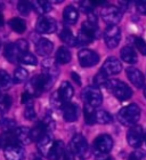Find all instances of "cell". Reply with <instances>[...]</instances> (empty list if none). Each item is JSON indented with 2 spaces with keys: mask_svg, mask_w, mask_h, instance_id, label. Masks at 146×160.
<instances>
[{
  "mask_svg": "<svg viewBox=\"0 0 146 160\" xmlns=\"http://www.w3.org/2000/svg\"><path fill=\"white\" fill-rule=\"evenodd\" d=\"M54 79L47 77L45 74H39L34 76L32 79L29 80V82L25 86V92L32 97L40 96L43 92L50 89V87L53 86Z\"/></svg>",
  "mask_w": 146,
  "mask_h": 160,
  "instance_id": "6da1fadb",
  "label": "cell"
},
{
  "mask_svg": "<svg viewBox=\"0 0 146 160\" xmlns=\"http://www.w3.org/2000/svg\"><path fill=\"white\" fill-rule=\"evenodd\" d=\"M140 118V109L137 104H129L118 113V119L124 126H135Z\"/></svg>",
  "mask_w": 146,
  "mask_h": 160,
  "instance_id": "7a4b0ae2",
  "label": "cell"
},
{
  "mask_svg": "<svg viewBox=\"0 0 146 160\" xmlns=\"http://www.w3.org/2000/svg\"><path fill=\"white\" fill-rule=\"evenodd\" d=\"M107 89L114 95L119 101H126L133 96V90L127 83L121 80L111 79L106 83Z\"/></svg>",
  "mask_w": 146,
  "mask_h": 160,
  "instance_id": "3957f363",
  "label": "cell"
},
{
  "mask_svg": "<svg viewBox=\"0 0 146 160\" xmlns=\"http://www.w3.org/2000/svg\"><path fill=\"white\" fill-rule=\"evenodd\" d=\"M113 148V140L112 137L107 135V134H102L96 140L94 141L93 145H91V151L96 157H104L111 152Z\"/></svg>",
  "mask_w": 146,
  "mask_h": 160,
  "instance_id": "277c9868",
  "label": "cell"
},
{
  "mask_svg": "<svg viewBox=\"0 0 146 160\" xmlns=\"http://www.w3.org/2000/svg\"><path fill=\"white\" fill-rule=\"evenodd\" d=\"M74 156L76 158H79L80 160L85 159L89 156V147H88V143H87V140L85 138V136L82 135H75L71 140L70 147Z\"/></svg>",
  "mask_w": 146,
  "mask_h": 160,
  "instance_id": "5b68a950",
  "label": "cell"
},
{
  "mask_svg": "<svg viewBox=\"0 0 146 160\" xmlns=\"http://www.w3.org/2000/svg\"><path fill=\"white\" fill-rule=\"evenodd\" d=\"M81 96L85 101V104H88L93 108L100 107L103 102L102 92L95 86H87L86 88H83Z\"/></svg>",
  "mask_w": 146,
  "mask_h": 160,
  "instance_id": "8992f818",
  "label": "cell"
},
{
  "mask_svg": "<svg viewBox=\"0 0 146 160\" xmlns=\"http://www.w3.org/2000/svg\"><path fill=\"white\" fill-rule=\"evenodd\" d=\"M100 16L109 27L110 25H116L122 18V12L116 6L109 5V6H105L102 8Z\"/></svg>",
  "mask_w": 146,
  "mask_h": 160,
  "instance_id": "52a82bcc",
  "label": "cell"
},
{
  "mask_svg": "<svg viewBox=\"0 0 146 160\" xmlns=\"http://www.w3.org/2000/svg\"><path fill=\"white\" fill-rule=\"evenodd\" d=\"M78 58L81 64V67L83 68H91L95 67L98 62H100V55L91 49H81L78 54Z\"/></svg>",
  "mask_w": 146,
  "mask_h": 160,
  "instance_id": "ba28073f",
  "label": "cell"
},
{
  "mask_svg": "<svg viewBox=\"0 0 146 160\" xmlns=\"http://www.w3.org/2000/svg\"><path fill=\"white\" fill-rule=\"evenodd\" d=\"M104 40L106 46L111 49L115 48L119 45L120 40H121V31L120 28H118L116 25H110L105 29L104 32Z\"/></svg>",
  "mask_w": 146,
  "mask_h": 160,
  "instance_id": "9c48e42d",
  "label": "cell"
},
{
  "mask_svg": "<svg viewBox=\"0 0 146 160\" xmlns=\"http://www.w3.org/2000/svg\"><path fill=\"white\" fill-rule=\"evenodd\" d=\"M56 29H57V23L53 17L41 16L39 20L36 21V30L39 33L50 34V33H54L56 31Z\"/></svg>",
  "mask_w": 146,
  "mask_h": 160,
  "instance_id": "30bf717a",
  "label": "cell"
},
{
  "mask_svg": "<svg viewBox=\"0 0 146 160\" xmlns=\"http://www.w3.org/2000/svg\"><path fill=\"white\" fill-rule=\"evenodd\" d=\"M100 72H103L107 78L111 76H116L122 71V64L115 57H109L102 65Z\"/></svg>",
  "mask_w": 146,
  "mask_h": 160,
  "instance_id": "8fae6325",
  "label": "cell"
},
{
  "mask_svg": "<svg viewBox=\"0 0 146 160\" xmlns=\"http://www.w3.org/2000/svg\"><path fill=\"white\" fill-rule=\"evenodd\" d=\"M144 140V133L143 128L138 125H135L131 128H129L128 133H127V142L130 147L138 148Z\"/></svg>",
  "mask_w": 146,
  "mask_h": 160,
  "instance_id": "7c38bea8",
  "label": "cell"
},
{
  "mask_svg": "<svg viewBox=\"0 0 146 160\" xmlns=\"http://www.w3.org/2000/svg\"><path fill=\"white\" fill-rule=\"evenodd\" d=\"M7 160H24L25 159V150L21 144H12L5 148L3 150Z\"/></svg>",
  "mask_w": 146,
  "mask_h": 160,
  "instance_id": "4fadbf2b",
  "label": "cell"
},
{
  "mask_svg": "<svg viewBox=\"0 0 146 160\" xmlns=\"http://www.w3.org/2000/svg\"><path fill=\"white\" fill-rule=\"evenodd\" d=\"M41 67H42V71L45 76L51 78V79H56L58 77V73H60V69L57 67V62L54 58H46V60L42 61L41 63Z\"/></svg>",
  "mask_w": 146,
  "mask_h": 160,
  "instance_id": "5bb4252c",
  "label": "cell"
},
{
  "mask_svg": "<svg viewBox=\"0 0 146 160\" xmlns=\"http://www.w3.org/2000/svg\"><path fill=\"white\" fill-rule=\"evenodd\" d=\"M127 78L130 80V82L133 83L134 86L137 87V88H142L145 83V78H144V74L140 72L138 69L133 67H129L126 70Z\"/></svg>",
  "mask_w": 146,
  "mask_h": 160,
  "instance_id": "9a60e30c",
  "label": "cell"
},
{
  "mask_svg": "<svg viewBox=\"0 0 146 160\" xmlns=\"http://www.w3.org/2000/svg\"><path fill=\"white\" fill-rule=\"evenodd\" d=\"M53 144H54V141H53V137H51V133L45 134L43 136H41L39 140L36 141L38 151L42 156H48L50 149L53 147Z\"/></svg>",
  "mask_w": 146,
  "mask_h": 160,
  "instance_id": "2e32d148",
  "label": "cell"
},
{
  "mask_svg": "<svg viewBox=\"0 0 146 160\" xmlns=\"http://www.w3.org/2000/svg\"><path fill=\"white\" fill-rule=\"evenodd\" d=\"M63 117L64 120L67 122H73L76 121L79 118V108L76 107V104L66 103L63 107Z\"/></svg>",
  "mask_w": 146,
  "mask_h": 160,
  "instance_id": "e0dca14e",
  "label": "cell"
},
{
  "mask_svg": "<svg viewBox=\"0 0 146 160\" xmlns=\"http://www.w3.org/2000/svg\"><path fill=\"white\" fill-rule=\"evenodd\" d=\"M54 49L53 42L48 39L45 38H40L38 41L36 42V54L40 56H48Z\"/></svg>",
  "mask_w": 146,
  "mask_h": 160,
  "instance_id": "ac0fdd59",
  "label": "cell"
},
{
  "mask_svg": "<svg viewBox=\"0 0 146 160\" xmlns=\"http://www.w3.org/2000/svg\"><path fill=\"white\" fill-rule=\"evenodd\" d=\"M3 56L6 57V60L9 61L10 63H17V62H20L21 53L18 52V49H17V47L15 43L9 42L5 46Z\"/></svg>",
  "mask_w": 146,
  "mask_h": 160,
  "instance_id": "d6986e66",
  "label": "cell"
},
{
  "mask_svg": "<svg viewBox=\"0 0 146 160\" xmlns=\"http://www.w3.org/2000/svg\"><path fill=\"white\" fill-rule=\"evenodd\" d=\"M14 135L16 137L17 142L20 144H30L32 142V137H31V129L27 127H17Z\"/></svg>",
  "mask_w": 146,
  "mask_h": 160,
  "instance_id": "ffe728a7",
  "label": "cell"
},
{
  "mask_svg": "<svg viewBox=\"0 0 146 160\" xmlns=\"http://www.w3.org/2000/svg\"><path fill=\"white\" fill-rule=\"evenodd\" d=\"M57 92L60 94V96L62 98V101L64 102V104L70 103L71 98L74 95V89H73L72 85L70 82H67V81H64V82L61 83V86Z\"/></svg>",
  "mask_w": 146,
  "mask_h": 160,
  "instance_id": "44dd1931",
  "label": "cell"
},
{
  "mask_svg": "<svg viewBox=\"0 0 146 160\" xmlns=\"http://www.w3.org/2000/svg\"><path fill=\"white\" fill-rule=\"evenodd\" d=\"M65 149L66 148H65V145H64L62 141H56V142H54L53 147H51L47 157L49 160H60L61 158H63Z\"/></svg>",
  "mask_w": 146,
  "mask_h": 160,
  "instance_id": "7402d4cb",
  "label": "cell"
},
{
  "mask_svg": "<svg viewBox=\"0 0 146 160\" xmlns=\"http://www.w3.org/2000/svg\"><path fill=\"white\" fill-rule=\"evenodd\" d=\"M120 56L126 63L129 64H135L137 63L138 61V57H137L136 50L134 49L131 46H124L120 52Z\"/></svg>",
  "mask_w": 146,
  "mask_h": 160,
  "instance_id": "603a6c76",
  "label": "cell"
},
{
  "mask_svg": "<svg viewBox=\"0 0 146 160\" xmlns=\"http://www.w3.org/2000/svg\"><path fill=\"white\" fill-rule=\"evenodd\" d=\"M79 17V13L78 10L74 8L73 6H67L63 12V21L67 25H73L76 23Z\"/></svg>",
  "mask_w": 146,
  "mask_h": 160,
  "instance_id": "cb8c5ba5",
  "label": "cell"
},
{
  "mask_svg": "<svg viewBox=\"0 0 146 160\" xmlns=\"http://www.w3.org/2000/svg\"><path fill=\"white\" fill-rule=\"evenodd\" d=\"M55 60L57 63L60 64H67L71 61V52L69 50V48L65 46L60 47L56 52L55 55Z\"/></svg>",
  "mask_w": 146,
  "mask_h": 160,
  "instance_id": "d4e9b609",
  "label": "cell"
},
{
  "mask_svg": "<svg viewBox=\"0 0 146 160\" xmlns=\"http://www.w3.org/2000/svg\"><path fill=\"white\" fill-rule=\"evenodd\" d=\"M31 6H32V9H34L38 14H47L51 10V3L48 2V1H43V0H36V1H32L31 2Z\"/></svg>",
  "mask_w": 146,
  "mask_h": 160,
  "instance_id": "484cf974",
  "label": "cell"
},
{
  "mask_svg": "<svg viewBox=\"0 0 146 160\" xmlns=\"http://www.w3.org/2000/svg\"><path fill=\"white\" fill-rule=\"evenodd\" d=\"M47 133H50L49 130L47 129L46 125L42 122V121H40L36 125V126L31 129V137H32V141H38L41 136H43L45 134Z\"/></svg>",
  "mask_w": 146,
  "mask_h": 160,
  "instance_id": "4316f807",
  "label": "cell"
},
{
  "mask_svg": "<svg viewBox=\"0 0 146 160\" xmlns=\"http://www.w3.org/2000/svg\"><path fill=\"white\" fill-rule=\"evenodd\" d=\"M9 27L12 28V30L16 33H24L27 30V23L23 18H18V17H14L9 21Z\"/></svg>",
  "mask_w": 146,
  "mask_h": 160,
  "instance_id": "83f0119b",
  "label": "cell"
},
{
  "mask_svg": "<svg viewBox=\"0 0 146 160\" xmlns=\"http://www.w3.org/2000/svg\"><path fill=\"white\" fill-rule=\"evenodd\" d=\"M60 38L67 46L75 47V37L73 36L72 31L69 28H64L63 30H62V32L60 33Z\"/></svg>",
  "mask_w": 146,
  "mask_h": 160,
  "instance_id": "f1b7e54d",
  "label": "cell"
},
{
  "mask_svg": "<svg viewBox=\"0 0 146 160\" xmlns=\"http://www.w3.org/2000/svg\"><path fill=\"white\" fill-rule=\"evenodd\" d=\"M83 114H85V120H86L87 125H94L96 122V111L94 110L93 107H90L88 104H85Z\"/></svg>",
  "mask_w": 146,
  "mask_h": 160,
  "instance_id": "f546056e",
  "label": "cell"
},
{
  "mask_svg": "<svg viewBox=\"0 0 146 160\" xmlns=\"http://www.w3.org/2000/svg\"><path fill=\"white\" fill-rule=\"evenodd\" d=\"M13 79L5 70H0V89H9L13 86Z\"/></svg>",
  "mask_w": 146,
  "mask_h": 160,
  "instance_id": "4dcf8cb0",
  "label": "cell"
},
{
  "mask_svg": "<svg viewBox=\"0 0 146 160\" xmlns=\"http://www.w3.org/2000/svg\"><path fill=\"white\" fill-rule=\"evenodd\" d=\"M112 116L105 110H98L96 111V122L100 125H107L112 122Z\"/></svg>",
  "mask_w": 146,
  "mask_h": 160,
  "instance_id": "1f68e13d",
  "label": "cell"
},
{
  "mask_svg": "<svg viewBox=\"0 0 146 160\" xmlns=\"http://www.w3.org/2000/svg\"><path fill=\"white\" fill-rule=\"evenodd\" d=\"M27 77H29L27 70H25L23 68H17L16 70H15V72H14L13 81L15 83H22L27 79Z\"/></svg>",
  "mask_w": 146,
  "mask_h": 160,
  "instance_id": "d6a6232c",
  "label": "cell"
},
{
  "mask_svg": "<svg viewBox=\"0 0 146 160\" xmlns=\"http://www.w3.org/2000/svg\"><path fill=\"white\" fill-rule=\"evenodd\" d=\"M0 126L2 128V130L5 133H14L16 129V122L10 118H3L0 122Z\"/></svg>",
  "mask_w": 146,
  "mask_h": 160,
  "instance_id": "836d02e7",
  "label": "cell"
},
{
  "mask_svg": "<svg viewBox=\"0 0 146 160\" xmlns=\"http://www.w3.org/2000/svg\"><path fill=\"white\" fill-rule=\"evenodd\" d=\"M20 63L22 64H25V65H31V67H34L38 64V60H36V57L34 56L33 54L31 53H24L22 54L20 56Z\"/></svg>",
  "mask_w": 146,
  "mask_h": 160,
  "instance_id": "e575fe53",
  "label": "cell"
},
{
  "mask_svg": "<svg viewBox=\"0 0 146 160\" xmlns=\"http://www.w3.org/2000/svg\"><path fill=\"white\" fill-rule=\"evenodd\" d=\"M50 104H51V107L54 109H63V107L65 105L64 102L62 101V98H61L58 92H55V93L51 94V96H50Z\"/></svg>",
  "mask_w": 146,
  "mask_h": 160,
  "instance_id": "d590c367",
  "label": "cell"
},
{
  "mask_svg": "<svg viewBox=\"0 0 146 160\" xmlns=\"http://www.w3.org/2000/svg\"><path fill=\"white\" fill-rule=\"evenodd\" d=\"M36 110H34L33 102H29L25 104V110H24V117L27 120H34L36 119Z\"/></svg>",
  "mask_w": 146,
  "mask_h": 160,
  "instance_id": "8d00e7d4",
  "label": "cell"
},
{
  "mask_svg": "<svg viewBox=\"0 0 146 160\" xmlns=\"http://www.w3.org/2000/svg\"><path fill=\"white\" fill-rule=\"evenodd\" d=\"M131 41H133L134 46L136 47L137 49L139 50L143 55H145V56H146V42H145V41H144L142 38L134 37V36H133V38H131Z\"/></svg>",
  "mask_w": 146,
  "mask_h": 160,
  "instance_id": "74e56055",
  "label": "cell"
},
{
  "mask_svg": "<svg viewBox=\"0 0 146 160\" xmlns=\"http://www.w3.org/2000/svg\"><path fill=\"white\" fill-rule=\"evenodd\" d=\"M107 81H109V78H107L103 72H100V71L94 77V85H95V87L106 86Z\"/></svg>",
  "mask_w": 146,
  "mask_h": 160,
  "instance_id": "f35d334b",
  "label": "cell"
},
{
  "mask_svg": "<svg viewBox=\"0 0 146 160\" xmlns=\"http://www.w3.org/2000/svg\"><path fill=\"white\" fill-rule=\"evenodd\" d=\"M17 9H18V12H20L22 15L27 16V15L30 14L31 9H32V6H31V2H27V1H20L18 5H17Z\"/></svg>",
  "mask_w": 146,
  "mask_h": 160,
  "instance_id": "ab89813d",
  "label": "cell"
},
{
  "mask_svg": "<svg viewBox=\"0 0 146 160\" xmlns=\"http://www.w3.org/2000/svg\"><path fill=\"white\" fill-rule=\"evenodd\" d=\"M15 45H16L17 49L21 53V55L24 53H27V50H29V42L25 39H18L15 42Z\"/></svg>",
  "mask_w": 146,
  "mask_h": 160,
  "instance_id": "60d3db41",
  "label": "cell"
},
{
  "mask_svg": "<svg viewBox=\"0 0 146 160\" xmlns=\"http://www.w3.org/2000/svg\"><path fill=\"white\" fill-rule=\"evenodd\" d=\"M10 105H12V97H10L9 95H3L2 101H1V103H0V107H1V109L6 111V110H8V109H9Z\"/></svg>",
  "mask_w": 146,
  "mask_h": 160,
  "instance_id": "b9f144b4",
  "label": "cell"
},
{
  "mask_svg": "<svg viewBox=\"0 0 146 160\" xmlns=\"http://www.w3.org/2000/svg\"><path fill=\"white\" fill-rule=\"evenodd\" d=\"M63 160H76V157L74 156V153H73L72 151H71L70 148H66V149H65Z\"/></svg>",
  "mask_w": 146,
  "mask_h": 160,
  "instance_id": "7bdbcfd3",
  "label": "cell"
},
{
  "mask_svg": "<svg viewBox=\"0 0 146 160\" xmlns=\"http://www.w3.org/2000/svg\"><path fill=\"white\" fill-rule=\"evenodd\" d=\"M136 8L140 14L146 15V1H137Z\"/></svg>",
  "mask_w": 146,
  "mask_h": 160,
  "instance_id": "ee69618b",
  "label": "cell"
},
{
  "mask_svg": "<svg viewBox=\"0 0 146 160\" xmlns=\"http://www.w3.org/2000/svg\"><path fill=\"white\" fill-rule=\"evenodd\" d=\"M71 78L73 79L74 82H76L78 85H81V78H80V76L76 72H71Z\"/></svg>",
  "mask_w": 146,
  "mask_h": 160,
  "instance_id": "f6af8a7d",
  "label": "cell"
},
{
  "mask_svg": "<svg viewBox=\"0 0 146 160\" xmlns=\"http://www.w3.org/2000/svg\"><path fill=\"white\" fill-rule=\"evenodd\" d=\"M3 25V16H2V14L0 13V27H2Z\"/></svg>",
  "mask_w": 146,
  "mask_h": 160,
  "instance_id": "bcb514c9",
  "label": "cell"
},
{
  "mask_svg": "<svg viewBox=\"0 0 146 160\" xmlns=\"http://www.w3.org/2000/svg\"><path fill=\"white\" fill-rule=\"evenodd\" d=\"M2 112H3V110L1 109V107H0V122H1V120L3 119V118H2Z\"/></svg>",
  "mask_w": 146,
  "mask_h": 160,
  "instance_id": "7dc6e473",
  "label": "cell"
},
{
  "mask_svg": "<svg viewBox=\"0 0 146 160\" xmlns=\"http://www.w3.org/2000/svg\"><path fill=\"white\" fill-rule=\"evenodd\" d=\"M2 97H3V95L1 94V90H0V103H1V101H2Z\"/></svg>",
  "mask_w": 146,
  "mask_h": 160,
  "instance_id": "c3c4849f",
  "label": "cell"
},
{
  "mask_svg": "<svg viewBox=\"0 0 146 160\" xmlns=\"http://www.w3.org/2000/svg\"><path fill=\"white\" fill-rule=\"evenodd\" d=\"M33 160H43V159H42V158H40V157H36Z\"/></svg>",
  "mask_w": 146,
  "mask_h": 160,
  "instance_id": "681fc988",
  "label": "cell"
},
{
  "mask_svg": "<svg viewBox=\"0 0 146 160\" xmlns=\"http://www.w3.org/2000/svg\"><path fill=\"white\" fill-rule=\"evenodd\" d=\"M144 142H145V145H146V132H145V134H144Z\"/></svg>",
  "mask_w": 146,
  "mask_h": 160,
  "instance_id": "f907efd6",
  "label": "cell"
},
{
  "mask_svg": "<svg viewBox=\"0 0 146 160\" xmlns=\"http://www.w3.org/2000/svg\"><path fill=\"white\" fill-rule=\"evenodd\" d=\"M144 97H145V98H146V87H145V88H144Z\"/></svg>",
  "mask_w": 146,
  "mask_h": 160,
  "instance_id": "816d5d0a",
  "label": "cell"
},
{
  "mask_svg": "<svg viewBox=\"0 0 146 160\" xmlns=\"http://www.w3.org/2000/svg\"><path fill=\"white\" fill-rule=\"evenodd\" d=\"M2 3H0V13H1V9H2Z\"/></svg>",
  "mask_w": 146,
  "mask_h": 160,
  "instance_id": "f5cc1de1",
  "label": "cell"
},
{
  "mask_svg": "<svg viewBox=\"0 0 146 160\" xmlns=\"http://www.w3.org/2000/svg\"><path fill=\"white\" fill-rule=\"evenodd\" d=\"M105 160H114V159H113V158H106Z\"/></svg>",
  "mask_w": 146,
  "mask_h": 160,
  "instance_id": "db71d44e",
  "label": "cell"
},
{
  "mask_svg": "<svg viewBox=\"0 0 146 160\" xmlns=\"http://www.w3.org/2000/svg\"><path fill=\"white\" fill-rule=\"evenodd\" d=\"M0 147H1V144H0Z\"/></svg>",
  "mask_w": 146,
  "mask_h": 160,
  "instance_id": "11a10c76",
  "label": "cell"
},
{
  "mask_svg": "<svg viewBox=\"0 0 146 160\" xmlns=\"http://www.w3.org/2000/svg\"><path fill=\"white\" fill-rule=\"evenodd\" d=\"M79 160H80V159H79Z\"/></svg>",
  "mask_w": 146,
  "mask_h": 160,
  "instance_id": "9f6ffc18",
  "label": "cell"
}]
</instances>
